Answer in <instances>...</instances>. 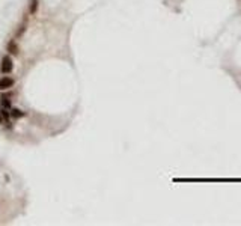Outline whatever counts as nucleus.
Here are the masks:
<instances>
[{"label": "nucleus", "mask_w": 241, "mask_h": 226, "mask_svg": "<svg viewBox=\"0 0 241 226\" xmlns=\"http://www.w3.org/2000/svg\"><path fill=\"white\" fill-rule=\"evenodd\" d=\"M36 6H38V0H32V5H30V12H32V14H35Z\"/></svg>", "instance_id": "6"}, {"label": "nucleus", "mask_w": 241, "mask_h": 226, "mask_svg": "<svg viewBox=\"0 0 241 226\" xmlns=\"http://www.w3.org/2000/svg\"><path fill=\"white\" fill-rule=\"evenodd\" d=\"M5 121H6V119L3 118V115H2V113H0V124H3Z\"/></svg>", "instance_id": "8"}, {"label": "nucleus", "mask_w": 241, "mask_h": 226, "mask_svg": "<svg viewBox=\"0 0 241 226\" xmlns=\"http://www.w3.org/2000/svg\"><path fill=\"white\" fill-rule=\"evenodd\" d=\"M11 116L15 118V119H18V118H23L24 113H23L21 110H18V109H12V110H11Z\"/></svg>", "instance_id": "4"}, {"label": "nucleus", "mask_w": 241, "mask_h": 226, "mask_svg": "<svg viewBox=\"0 0 241 226\" xmlns=\"http://www.w3.org/2000/svg\"><path fill=\"white\" fill-rule=\"evenodd\" d=\"M8 51L11 53V55H17L18 53V45L15 44V41H11L8 44Z\"/></svg>", "instance_id": "3"}, {"label": "nucleus", "mask_w": 241, "mask_h": 226, "mask_svg": "<svg viewBox=\"0 0 241 226\" xmlns=\"http://www.w3.org/2000/svg\"><path fill=\"white\" fill-rule=\"evenodd\" d=\"M0 104H2V107H5V109H8L9 105H11V103H9V100H8L6 97H2V101H0Z\"/></svg>", "instance_id": "5"}, {"label": "nucleus", "mask_w": 241, "mask_h": 226, "mask_svg": "<svg viewBox=\"0 0 241 226\" xmlns=\"http://www.w3.org/2000/svg\"><path fill=\"white\" fill-rule=\"evenodd\" d=\"M0 113H2V115H3V118H5V119H8V118H9V113L6 112V109H5V107H3L2 110H0Z\"/></svg>", "instance_id": "7"}, {"label": "nucleus", "mask_w": 241, "mask_h": 226, "mask_svg": "<svg viewBox=\"0 0 241 226\" xmlns=\"http://www.w3.org/2000/svg\"><path fill=\"white\" fill-rule=\"evenodd\" d=\"M14 86V78H11V77H3V78H0V89L5 90V89H9Z\"/></svg>", "instance_id": "2"}, {"label": "nucleus", "mask_w": 241, "mask_h": 226, "mask_svg": "<svg viewBox=\"0 0 241 226\" xmlns=\"http://www.w3.org/2000/svg\"><path fill=\"white\" fill-rule=\"evenodd\" d=\"M12 68H14V65H12V59L9 56H5L2 59V65H0V71H2L3 74H9L12 71Z\"/></svg>", "instance_id": "1"}]
</instances>
